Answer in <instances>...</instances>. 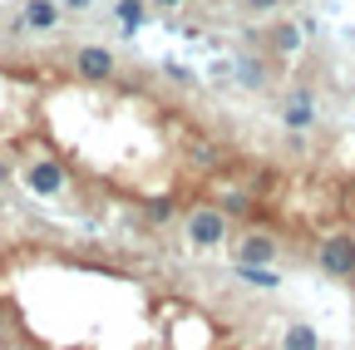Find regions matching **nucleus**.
<instances>
[{"instance_id": "obj_5", "label": "nucleus", "mask_w": 355, "mask_h": 350, "mask_svg": "<svg viewBox=\"0 0 355 350\" xmlns=\"http://www.w3.org/2000/svg\"><path fill=\"white\" fill-rule=\"evenodd\" d=\"M277 256H282V242L272 232H242V237H232V261H237V267H277Z\"/></svg>"}, {"instance_id": "obj_7", "label": "nucleus", "mask_w": 355, "mask_h": 350, "mask_svg": "<svg viewBox=\"0 0 355 350\" xmlns=\"http://www.w3.org/2000/svg\"><path fill=\"white\" fill-rule=\"evenodd\" d=\"M291 134H301V128H311L316 123V99H306V94H296L291 104H286V119H282Z\"/></svg>"}, {"instance_id": "obj_2", "label": "nucleus", "mask_w": 355, "mask_h": 350, "mask_svg": "<svg viewBox=\"0 0 355 350\" xmlns=\"http://www.w3.org/2000/svg\"><path fill=\"white\" fill-rule=\"evenodd\" d=\"M69 74L79 84H114L119 79V55L99 40H84V45L69 50Z\"/></svg>"}, {"instance_id": "obj_9", "label": "nucleus", "mask_w": 355, "mask_h": 350, "mask_svg": "<svg viewBox=\"0 0 355 350\" xmlns=\"http://www.w3.org/2000/svg\"><path fill=\"white\" fill-rule=\"evenodd\" d=\"M237 277H242L247 286H261V291H266V286L277 291V281H282V277H277L272 267H237Z\"/></svg>"}, {"instance_id": "obj_14", "label": "nucleus", "mask_w": 355, "mask_h": 350, "mask_svg": "<svg viewBox=\"0 0 355 350\" xmlns=\"http://www.w3.org/2000/svg\"><path fill=\"white\" fill-rule=\"evenodd\" d=\"M15 173H20V168H15V153H6V148H0V188H6V183L15 178Z\"/></svg>"}, {"instance_id": "obj_8", "label": "nucleus", "mask_w": 355, "mask_h": 350, "mask_svg": "<svg viewBox=\"0 0 355 350\" xmlns=\"http://www.w3.org/2000/svg\"><path fill=\"white\" fill-rule=\"evenodd\" d=\"M282 350H321V335L311 331L306 321H296V326H286V335H282Z\"/></svg>"}, {"instance_id": "obj_13", "label": "nucleus", "mask_w": 355, "mask_h": 350, "mask_svg": "<svg viewBox=\"0 0 355 350\" xmlns=\"http://www.w3.org/2000/svg\"><path fill=\"white\" fill-rule=\"evenodd\" d=\"M272 40H277V50H296V45H301V30H296V25H277Z\"/></svg>"}, {"instance_id": "obj_12", "label": "nucleus", "mask_w": 355, "mask_h": 350, "mask_svg": "<svg viewBox=\"0 0 355 350\" xmlns=\"http://www.w3.org/2000/svg\"><path fill=\"white\" fill-rule=\"evenodd\" d=\"M282 6H286V0H242V10H247V15H257V20H266V15H277Z\"/></svg>"}, {"instance_id": "obj_11", "label": "nucleus", "mask_w": 355, "mask_h": 350, "mask_svg": "<svg viewBox=\"0 0 355 350\" xmlns=\"http://www.w3.org/2000/svg\"><path fill=\"white\" fill-rule=\"evenodd\" d=\"M222 207H227V217H247L252 212V193L247 188H232L227 198H222Z\"/></svg>"}, {"instance_id": "obj_3", "label": "nucleus", "mask_w": 355, "mask_h": 350, "mask_svg": "<svg viewBox=\"0 0 355 350\" xmlns=\"http://www.w3.org/2000/svg\"><path fill=\"white\" fill-rule=\"evenodd\" d=\"M20 183H25L35 198H64V193H69V173L60 168V158L35 153V158H25V168H20Z\"/></svg>"}, {"instance_id": "obj_10", "label": "nucleus", "mask_w": 355, "mask_h": 350, "mask_svg": "<svg viewBox=\"0 0 355 350\" xmlns=\"http://www.w3.org/2000/svg\"><path fill=\"white\" fill-rule=\"evenodd\" d=\"M188 158H193L198 168H217V163H222V148H217V143H188Z\"/></svg>"}, {"instance_id": "obj_1", "label": "nucleus", "mask_w": 355, "mask_h": 350, "mask_svg": "<svg viewBox=\"0 0 355 350\" xmlns=\"http://www.w3.org/2000/svg\"><path fill=\"white\" fill-rule=\"evenodd\" d=\"M183 242L198 247V252H212L222 242H232V217L222 202H193L183 212Z\"/></svg>"}, {"instance_id": "obj_6", "label": "nucleus", "mask_w": 355, "mask_h": 350, "mask_svg": "<svg viewBox=\"0 0 355 350\" xmlns=\"http://www.w3.org/2000/svg\"><path fill=\"white\" fill-rule=\"evenodd\" d=\"M60 0H20V30L30 35H55L60 30Z\"/></svg>"}, {"instance_id": "obj_4", "label": "nucleus", "mask_w": 355, "mask_h": 350, "mask_svg": "<svg viewBox=\"0 0 355 350\" xmlns=\"http://www.w3.org/2000/svg\"><path fill=\"white\" fill-rule=\"evenodd\" d=\"M316 267L336 281H350L355 277V237L350 232H326L321 247H316Z\"/></svg>"}, {"instance_id": "obj_15", "label": "nucleus", "mask_w": 355, "mask_h": 350, "mask_svg": "<svg viewBox=\"0 0 355 350\" xmlns=\"http://www.w3.org/2000/svg\"><path fill=\"white\" fill-rule=\"evenodd\" d=\"M144 6H148V10H178L183 0H144Z\"/></svg>"}]
</instances>
